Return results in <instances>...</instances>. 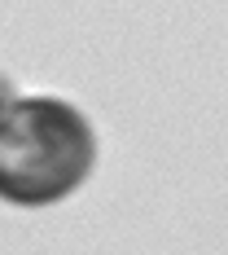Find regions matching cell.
<instances>
[{
    "mask_svg": "<svg viewBox=\"0 0 228 255\" xmlns=\"http://www.w3.org/2000/svg\"><path fill=\"white\" fill-rule=\"evenodd\" d=\"M9 102H13V93H9V84L0 79V119H4V110H9Z\"/></svg>",
    "mask_w": 228,
    "mask_h": 255,
    "instance_id": "7a4b0ae2",
    "label": "cell"
},
{
    "mask_svg": "<svg viewBox=\"0 0 228 255\" xmlns=\"http://www.w3.org/2000/svg\"><path fill=\"white\" fill-rule=\"evenodd\" d=\"M97 163V136L71 102L13 97L0 119V198L44 207L83 185Z\"/></svg>",
    "mask_w": 228,
    "mask_h": 255,
    "instance_id": "6da1fadb",
    "label": "cell"
}]
</instances>
